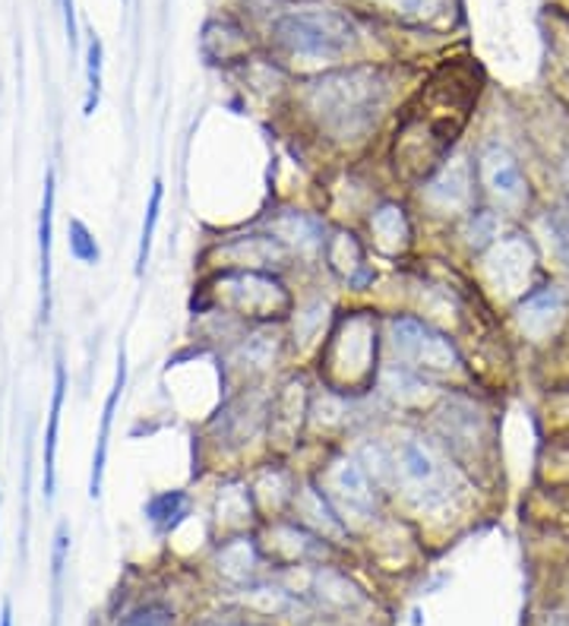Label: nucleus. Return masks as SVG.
I'll return each mask as SVG.
<instances>
[{
  "label": "nucleus",
  "mask_w": 569,
  "mask_h": 626,
  "mask_svg": "<svg viewBox=\"0 0 569 626\" xmlns=\"http://www.w3.org/2000/svg\"><path fill=\"white\" fill-rule=\"evenodd\" d=\"M380 317L377 310H342L332 320L320 345L317 370L327 389L342 395H360L377 387L380 377Z\"/></svg>",
  "instance_id": "3"
},
{
  "label": "nucleus",
  "mask_w": 569,
  "mask_h": 626,
  "mask_svg": "<svg viewBox=\"0 0 569 626\" xmlns=\"http://www.w3.org/2000/svg\"><path fill=\"white\" fill-rule=\"evenodd\" d=\"M292 512L300 525L313 529L317 535H323L332 544H345L352 538L348 522L339 516V509L332 507V500L327 497V491L320 487V481H300L298 494L292 500Z\"/></svg>",
  "instance_id": "14"
},
{
  "label": "nucleus",
  "mask_w": 569,
  "mask_h": 626,
  "mask_svg": "<svg viewBox=\"0 0 569 626\" xmlns=\"http://www.w3.org/2000/svg\"><path fill=\"white\" fill-rule=\"evenodd\" d=\"M257 497L247 481H225L218 484L215 494V522L225 525L228 532H244L247 522H253L257 512Z\"/></svg>",
  "instance_id": "20"
},
{
  "label": "nucleus",
  "mask_w": 569,
  "mask_h": 626,
  "mask_svg": "<svg viewBox=\"0 0 569 626\" xmlns=\"http://www.w3.org/2000/svg\"><path fill=\"white\" fill-rule=\"evenodd\" d=\"M367 228H370V240L380 253L387 257H399L408 244H412V222H408V209L402 203H380L377 209H370V218H367Z\"/></svg>",
  "instance_id": "17"
},
{
  "label": "nucleus",
  "mask_w": 569,
  "mask_h": 626,
  "mask_svg": "<svg viewBox=\"0 0 569 626\" xmlns=\"http://www.w3.org/2000/svg\"><path fill=\"white\" fill-rule=\"evenodd\" d=\"M390 76L380 67H352L317 76L304 90L313 123L339 143L364 140L390 105Z\"/></svg>",
  "instance_id": "1"
},
{
  "label": "nucleus",
  "mask_w": 569,
  "mask_h": 626,
  "mask_svg": "<svg viewBox=\"0 0 569 626\" xmlns=\"http://www.w3.org/2000/svg\"><path fill=\"white\" fill-rule=\"evenodd\" d=\"M143 512H146V519H150L152 529L158 535H168L193 512V497L187 491H158L146 500Z\"/></svg>",
  "instance_id": "23"
},
{
  "label": "nucleus",
  "mask_w": 569,
  "mask_h": 626,
  "mask_svg": "<svg viewBox=\"0 0 569 626\" xmlns=\"http://www.w3.org/2000/svg\"><path fill=\"white\" fill-rule=\"evenodd\" d=\"M67 247L86 267H95L102 260V247H98V240H95V235H92L90 225L83 218H70L67 222Z\"/></svg>",
  "instance_id": "26"
},
{
  "label": "nucleus",
  "mask_w": 569,
  "mask_h": 626,
  "mask_svg": "<svg viewBox=\"0 0 569 626\" xmlns=\"http://www.w3.org/2000/svg\"><path fill=\"white\" fill-rule=\"evenodd\" d=\"M212 298L225 317H238L253 327L278 323L295 314V295L278 272L266 269H222L212 275Z\"/></svg>",
  "instance_id": "4"
},
{
  "label": "nucleus",
  "mask_w": 569,
  "mask_h": 626,
  "mask_svg": "<svg viewBox=\"0 0 569 626\" xmlns=\"http://www.w3.org/2000/svg\"><path fill=\"white\" fill-rule=\"evenodd\" d=\"M197 626H270V624H257V621H203Z\"/></svg>",
  "instance_id": "32"
},
{
  "label": "nucleus",
  "mask_w": 569,
  "mask_h": 626,
  "mask_svg": "<svg viewBox=\"0 0 569 626\" xmlns=\"http://www.w3.org/2000/svg\"><path fill=\"white\" fill-rule=\"evenodd\" d=\"M162 203H165V180H152L150 203H146V218H143V232H140V250H137V275H143V269L150 263L152 238L158 228V215H162Z\"/></svg>",
  "instance_id": "25"
},
{
  "label": "nucleus",
  "mask_w": 569,
  "mask_h": 626,
  "mask_svg": "<svg viewBox=\"0 0 569 626\" xmlns=\"http://www.w3.org/2000/svg\"><path fill=\"white\" fill-rule=\"evenodd\" d=\"M98 95H102V42L92 35L86 48V115L95 111Z\"/></svg>",
  "instance_id": "29"
},
{
  "label": "nucleus",
  "mask_w": 569,
  "mask_h": 626,
  "mask_svg": "<svg viewBox=\"0 0 569 626\" xmlns=\"http://www.w3.org/2000/svg\"><path fill=\"white\" fill-rule=\"evenodd\" d=\"M275 42L307 60H339L355 48L358 29L335 10H300L275 23Z\"/></svg>",
  "instance_id": "6"
},
{
  "label": "nucleus",
  "mask_w": 569,
  "mask_h": 626,
  "mask_svg": "<svg viewBox=\"0 0 569 626\" xmlns=\"http://www.w3.org/2000/svg\"><path fill=\"white\" fill-rule=\"evenodd\" d=\"M127 387V352L120 345L118 352V374H115V383L111 392L105 399V412H102V427H98V440H95V452H92V475H90V497L98 500L102 497V481H105V459H108V437H111V424L118 415V402Z\"/></svg>",
  "instance_id": "18"
},
{
  "label": "nucleus",
  "mask_w": 569,
  "mask_h": 626,
  "mask_svg": "<svg viewBox=\"0 0 569 626\" xmlns=\"http://www.w3.org/2000/svg\"><path fill=\"white\" fill-rule=\"evenodd\" d=\"M253 497H257V507L272 509L275 516L282 509H292V500L298 494V481L288 469H278V465H266L260 469V475L253 477Z\"/></svg>",
  "instance_id": "22"
},
{
  "label": "nucleus",
  "mask_w": 569,
  "mask_h": 626,
  "mask_svg": "<svg viewBox=\"0 0 569 626\" xmlns=\"http://www.w3.org/2000/svg\"><path fill=\"white\" fill-rule=\"evenodd\" d=\"M390 487L420 516H447L465 481L437 437L412 430L390 444Z\"/></svg>",
  "instance_id": "2"
},
{
  "label": "nucleus",
  "mask_w": 569,
  "mask_h": 626,
  "mask_svg": "<svg viewBox=\"0 0 569 626\" xmlns=\"http://www.w3.org/2000/svg\"><path fill=\"white\" fill-rule=\"evenodd\" d=\"M535 263V250L529 238L522 235H507L490 244L487 257H484V272L490 279V285L503 295H525L529 288V272Z\"/></svg>",
  "instance_id": "11"
},
{
  "label": "nucleus",
  "mask_w": 569,
  "mask_h": 626,
  "mask_svg": "<svg viewBox=\"0 0 569 626\" xmlns=\"http://www.w3.org/2000/svg\"><path fill=\"white\" fill-rule=\"evenodd\" d=\"M51 232H55V172L45 178L42 218H38V257H42V320L51 314Z\"/></svg>",
  "instance_id": "21"
},
{
  "label": "nucleus",
  "mask_w": 569,
  "mask_h": 626,
  "mask_svg": "<svg viewBox=\"0 0 569 626\" xmlns=\"http://www.w3.org/2000/svg\"><path fill=\"white\" fill-rule=\"evenodd\" d=\"M212 567L222 576V582H228L232 589L240 592V589L260 582V572L266 567V547L247 532H232L215 547Z\"/></svg>",
  "instance_id": "13"
},
{
  "label": "nucleus",
  "mask_w": 569,
  "mask_h": 626,
  "mask_svg": "<svg viewBox=\"0 0 569 626\" xmlns=\"http://www.w3.org/2000/svg\"><path fill=\"white\" fill-rule=\"evenodd\" d=\"M0 626H13V611H10V604H3V611H0Z\"/></svg>",
  "instance_id": "33"
},
{
  "label": "nucleus",
  "mask_w": 569,
  "mask_h": 626,
  "mask_svg": "<svg viewBox=\"0 0 569 626\" xmlns=\"http://www.w3.org/2000/svg\"><path fill=\"white\" fill-rule=\"evenodd\" d=\"M63 16H67V38H70V48H76V13H73V0H63Z\"/></svg>",
  "instance_id": "31"
},
{
  "label": "nucleus",
  "mask_w": 569,
  "mask_h": 626,
  "mask_svg": "<svg viewBox=\"0 0 569 626\" xmlns=\"http://www.w3.org/2000/svg\"><path fill=\"white\" fill-rule=\"evenodd\" d=\"M424 203L443 215H465L475 200V172L469 158L452 155L430 178L424 180Z\"/></svg>",
  "instance_id": "10"
},
{
  "label": "nucleus",
  "mask_w": 569,
  "mask_h": 626,
  "mask_svg": "<svg viewBox=\"0 0 569 626\" xmlns=\"http://www.w3.org/2000/svg\"><path fill=\"white\" fill-rule=\"evenodd\" d=\"M478 180L484 193L503 212H522L529 206V178L507 143L487 140L478 152Z\"/></svg>",
  "instance_id": "8"
},
{
  "label": "nucleus",
  "mask_w": 569,
  "mask_h": 626,
  "mask_svg": "<svg viewBox=\"0 0 569 626\" xmlns=\"http://www.w3.org/2000/svg\"><path fill=\"white\" fill-rule=\"evenodd\" d=\"M332 507L348 522V529H367L380 519V484L370 477L358 456L342 452L335 456L320 477Z\"/></svg>",
  "instance_id": "7"
},
{
  "label": "nucleus",
  "mask_w": 569,
  "mask_h": 626,
  "mask_svg": "<svg viewBox=\"0 0 569 626\" xmlns=\"http://www.w3.org/2000/svg\"><path fill=\"white\" fill-rule=\"evenodd\" d=\"M67 395V367L63 361H55V395H51V415H48V434H45V500L55 497V456H58V430L60 409Z\"/></svg>",
  "instance_id": "24"
},
{
  "label": "nucleus",
  "mask_w": 569,
  "mask_h": 626,
  "mask_svg": "<svg viewBox=\"0 0 569 626\" xmlns=\"http://www.w3.org/2000/svg\"><path fill=\"white\" fill-rule=\"evenodd\" d=\"M270 557H278L288 567H323L330 560L332 541L300 525L298 519H275L270 525V541L263 544Z\"/></svg>",
  "instance_id": "12"
},
{
  "label": "nucleus",
  "mask_w": 569,
  "mask_h": 626,
  "mask_svg": "<svg viewBox=\"0 0 569 626\" xmlns=\"http://www.w3.org/2000/svg\"><path fill=\"white\" fill-rule=\"evenodd\" d=\"M377 389H380L390 402H395V405L412 409V405H420V402L427 399L430 377H424L420 370L402 364V361H390V364L380 370V377H377Z\"/></svg>",
  "instance_id": "19"
},
{
  "label": "nucleus",
  "mask_w": 569,
  "mask_h": 626,
  "mask_svg": "<svg viewBox=\"0 0 569 626\" xmlns=\"http://www.w3.org/2000/svg\"><path fill=\"white\" fill-rule=\"evenodd\" d=\"M327 323V307L323 300H313L310 307H295V342L307 345Z\"/></svg>",
  "instance_id": "28"
},
{
  "label": "nucleus",
  "mask_w": 569,
  "mask_h": 626,
  "mask_svg": "<svg viewBox=\"0 0 569 626\" xmlns=\"http://www.w3.org/2000/svg\"><path fill=\"white\" fill-rule=\"evenodd\" d=\"M118 626H175V611L165 601H146L127 611Z\"/></svg>",
  "instance_id": "27"
},
{
  "label": "nucleus",
  "mask_w": 569,
  "mask_h": 626,
  "mask_svg": "<svg viewBox=\"0 0 569 626\" xmlns=\"http://www.w3.org/2000/svg\"><path fill=\"white\" fill-rule=\"evenodd\" d=\"M567 314V292L557 282H547L538 288H529L515 304V320L529 339H547L554 335L557 323Z\"/></svg>",
  "instance_id": "16"
},
{
  "label": "nucleus",
  "mask_w": 569,
  "mask_h": 626,
  "mask_svg": "<svg viewBox=\"0 0 569 626\" xmlns=\"http://www.w3.org/2000/svg\"><path fill=\"white\" fill-rule=\"evenodd\" d=\"M387 342H390L395 361L415 367L430 380H437V377L450 380L465 367L450 335L415 314H392L387 320Z\"/></svg>",
  "instance_id": "5"
},
{
  "label": "nucleus",
  "mask_w": 569,
  "mask_h": 626,
  "mask_svg": "<svg viewBox=\"0 0 569 626\" xmlns=\"http://www.w3.org/2000/svg\"><path fill=\"white\" fill-rule=\"evenodd\" d=\"M266 235L278 240L292 257L300 260H317L327 250L330 240V228L317 212L307 209H278L272 212L266 222Z\"/></svg>",
  "instance_id": "9"
},
{
  "label": "nucleus",
  "mask_w": 569,
  "mask_h": 626,
  "mask_svg": "<svg viewBox=\"0 0 569 626\" xmlns=\"http://www.w3.org/2000/svg\"><path fill=\"white\" fill-rule=\"evenodd\" d=\"M392 10H402V13H408V16H430V13H437V7L443 3V0H387Z\"/></svg>",
  "instance_id": "30"
},
{
  "label": "nucleus",
  "mask_w": 569,
  "mask_h": 626,
  "mask_svg": "<svg viewBox=\"0 0 569 626\" xmlns=\"http://www.w3.org/2000/svg\"><path fill=\"white\" fill-rule=\"evenodd\" d=\"M323 263L330 269L332 275L352 288V292H364L374 285L377 272L367 263V250L355 232H345V228H335L330 232V240H327V250H323Z\"/></svg>",
  "instance_id": "15"
}]
</instances>
